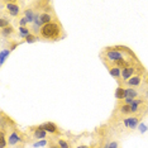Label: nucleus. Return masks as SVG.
<instances>
[{
    "label": "nucleus",
    "mask_w": 148,
    "mask_h": 148,
    "mask_svg": "<svg viewBox=\"0 0 148 148\" xmlns=\"http://www.w3.org/2000/svg\"><path fill=\"white\" fill-rule=\"evenodd\" d=\"M14 34V28H13L12 25L6 27V28L1 29V36L4 37V38H10V37Z\"/></svg>",
    "instance_id": "ddd939ff"
},
{
    "label": "nucleus",
    "mask_w": 148,
    "mask_h": 148,
    "mask_svg": "<svg viewBox=\"0 0 148 148\" xmlns=\"http://www.w3.org/2000/svg\"><path fill=\"white\" fill-rule=\"evenodd\" d=\"M8 139L5 138V132L4 130H0V148H5Z\"/></svg>",
    "instance_id": "a211bd4d"
},
{
    "label": "nucleus",
    "mask_w": 148,
    "mask_h": 148,
    "mask_svg": "<svg viewBox=\"0 0 148 148\" xmlns=\"http://www.w3.org/2000/svg\"><path fill=\"white\" fill-rule=\"evenodd\" d=\"M10 24H9V19H6L5 16H1V19H0V28L4 29L6 28V27H9Z\"/></svg>",
    "instance_id": "6ab92c4d"
},
{
    "label": "nucleus",
    "mask_w": 148,
    "mask_h": 148,
    "mask_svg": "<svg viewBox=\"0 0 148 148\" xmlns=\"http://www.w3.org/2000/svg\"><path fill=\"white\" fill-rule=\"evenodd\" d=\"M49 148H60V147H58V146H51Z\"/></svg>",
    "instance_id": "c85d7f7f"
},
{
    "label": "nucleus",
    "mask_w": 148,
    "mask_h": 148,
    "mask_svg": "<svg viewBox=\"0 0 148 148\" xmlns=\"http://www.w3.org/2000/svg\"><path fill=\"white\" fill-rule=\"evenodd\" d=\"M109 73L114 77V79H120V77H122V69H119L118 66H110Z\"/></svg>",
    "instance_id": "9b49d317"
},
{
    "label": "nucleus",
    "mask_w": 148,
    "mask_h": 148,
    "mask_svg": "<svg viewBox=\"0 0 148 148\" xmlns=\"http://www.w3.org/2000/svg\"><path fill=\"white\" fill-rule=\"evenodd\" d=\"M146 95H147V97H148V90H147V91H146Z\"/></svg>",
    "instance_id": "7c9ffc66"
},
{
    "label": "nucleus",
    "mask_w": 148,
    "mask_h": 148,
    "mask_svg": "<svg viewBox=\"0 0 148 148\" xmlns=\"http://www.w3.org/2000/svg\"><path fill=\"white\" fill-rule=\"evenodd\" d=\"M34 15H36V13L32 10V9H25L24 10V18L28 21V23H33L34 22Z\"/></svg>",
    "instance_id": "4468645a"
},
{
    "label": "nucleus",
    "mask_w": 148,
    "mask_h": 148,
    "mask_svg": "<svg viewBox=\"0 0 148 148\" xmlns=\"http://www.w3.org/2000/svg\"><path fill=\"white\" fill-rule=\"evenodd\" d=\"M138 128H139V130H140V132H142V133H144V132H146V130H147V127L144 125L143 123H140L139 125H138Z\"/></svg>",
    "instance_id": "393cba45"
},
{
    "label": "nucleus",
    "mask_w": 148,
    "mask_h": 148,
    "mask_svg": "<svg viewBox=\"0 0 148 148\" xmlns=\"http://www.w3.org/2000/svg\"><path fill=\"white\" fill-rule=\"evenodd\" d=\"M9 53H10V49H3L1 51V65L5 62V58L6 56H9Z\"/></svg>",
    "instance_id": "412c9836"
},
{
    "label": "nucleus",
    "mask_w": 148,
    "mask_h": 148,
    "mask_svg": "<svg viewBox=\"0 0 148 148\" xmlns=\"http://www.w3.org/2000/svg\"><path fill=\"white\" fill-rule=\"evenodd\" d=\"M36 41H37V37L33 34V33H31V34H29V36L25 38V42H27V43H34Z\"/></svg>",
    "instance_id": "4be33fe9"
},
{
    "label": "nucleus",
    "mask_w": 148,
    "mask_h": 148,
    "mask_svg": "<svg viewBox=\"0 0 148 148\" xmlns=\"http://www.w3.org/2000/svg\"><path fill=\"white\" fill-rule=\"evenodd\" d=\"M118 112L120 113V115H129L130 114V105H127V104H123V105H120L119 110Z\"/></svg>",
    "instance_id": "dca6fc26"
},
{
    "label": "nucleus",
    "mask_w": 148,
    "mask_h": 148,
    "mask_svg": "<svg viewBox=\"0 0 148 148\" xmlns=\"http://www.w3.org/2000/svg\"><path fill=\"white\" fill-rule=\"evenodd\" d=\"M142 84V77L140 76H133L127 81V85L129 87H137Z\"/></svg>",
    "instance_id": "1a4fd4ad"
},
{
    "label": "nucleus",
    "mask_w": 148,
    "mask_h": 148,
    "mask_svg": "<svg viewBox=\"0 0 148 148\" xmlns=\"http://www.w3.org/2000/svg\"><path fill=\"white\" fill-rule=\"evenodd\" d=\"M138 97V91L134 87H127L125 89V99H130L134 100Z\"/></svg>",
    "instance_id": "9d476101"
},
{
    "label": "nucleus",
    "mask_w": 148,
    "mask_h": 148,
    "mask_svg": "<svg viewBox=\"0 0 148 148\" xmlns=\"http://www.w3.org/2000/svg\"><path fill=\"white\" fill-rule=\"evenodd\" d=\"M1 4H5L6 12H8L9 15L18 16L19 14H21V8H19V5L16 4L15 1H3Z\"/></svg>",
    "instance_id": "7ed1b4c3"
},
{
    "label": "nucleus",
    "mask_w": 148,
    "mask_h": 148,
    "mask_svg": "<svg viewBox=\"0 0 148 148\" xmlns=\"http://www.w3.org/2000/svg\"><path fill=\"white\" fill-rule=\"evenodd\" d=\"M123 124L125 125V128L130 130H134L139 125V116L132 115V116H127L123 119Z\"/></svg>",
    "instance_id": "20e7f679"
},
{
    "label": "nucleus",
    "mask_w": 148,
    "mask_h": 148,
    "mask_svg": "<svg viewBox=\"0 0 148 148\" xmlns=\"http://www.w3.org/2000/svg\"><path fill=\"white\" fill-rule=\"evenodd\" d=\"M19 142H22V134L18 130H13L8 137V144L10 147H15L16 144H19Z\"/></svg>",
    "instance_id": "39448f33"
},
{
    "label": "nucleus",
    "mask_w": 148,
    "mask_h": 148,
    "mask_svg": "<svg viewBox=\"0 0 148 148\" xmlns=\"http://www.w3.org/2000/svg\"><path fill=\"white\" fill-rule=\"evenodd\" d=\"M57 146L60 148H70V144L66 142L65 139H58L57 140Z\"/></svg>",
    "instance_id": "aec40b11"
},
{
    "label": "nucleus",
    "mask_w": 148,
    "mask_h": 148,
    "mask_svg": "<svg viewBox=\"0 0 148 148\" xmlns=\"http://www.w3.org/2000/svg\"><path fill=\"white\" fill-rule=\"evenodd\" d=\"M146 82H147V85H148V76L146 77Z\"/></svg>",
    "instance_id": "c756f323"
},
{
    "label": "nucleus",
    "mask_w": 148,
    "mask_h": 148,
    "mask_svg": "<svg viewBox=\"0 0 148 148\" xmlns=\"http://www.w3.org/2000/svg\"><path fill=\"white\" fill-rule=\"evenodd\" d=\"M43 129L46 130L47 133H52V134H56V133H58V128H57V125L55 123H51V122H47L45 124H42L41 125Z\"/></svg>",
    "instance_id": "6e6552de"
},
{
    "label": "nucleus",
    "mask_w": 148,
    "mask_h": 148,
    "mask_svg": "<svg viewBox=\"0 0 148 148\" xmlns=\"http://www.w3.org/2000/svg\"><path fill=\"white\" fill-rule=\"evenodd\" d=\"M46 144H47V140L42 139V140H39V142H36L33 144V147H43V146H46Z\"/></svg>",
    "instance_id": "5701e85b"
},
{
    "label": "nucleus",
    "mask_w": 148,
    "mask_h": 148,
    "mask_svg": "<svg viewBox=\"0 0 148 148\" xmlns=\"http://www.w3.org/2000/svg\"><path fill=\"white\" fill-rule=\"evenodd\" d=\"M29 34H31V31H29L27 27H19V37L21 38H27Z\"/></svg>",
    "instance_id": "f3484780"
},
{
    "label": "nucleus",
    "mask_w": 148,
    "mask_h": 148,
    "mask_svg": "<svg viewBox=\"0 0 148 148\" xmlns=\"http://www.w3.org/2000/svg\"><path fill=\"white\" fill-rule=\"evenodd\" d=\"M104 56H105V58L108 61H110L113 63H115L124 58V53L122 51H118V49H114V48L106 49V51L104 52Z\"/></svg>",
    "instance_id": "f03ea898"
},
{
    "label": "nucleus",
    "mask_w": 148,
    "mask_h": 148,
    "mask_svg": "<svg viewBox=\"0 0 148 148\" xmlns=\"http://www.w3.org/2000/svg\"><path fill=\"white\" fill-rule=\"evenodd\" d=\"M109 148H119V146H118V142H109Z\"/></svg>",
    "instance_id": "a878e982"
},
{
    "label": "nucleus",
    "mask_w": 148,
    "mask_h": 148,
    "mask_svg": "<svg viewBox=\"0 0 148 148\" xmlns=\"http://www.w3.org/2000/svg\"><path fill=\"white\" fill-rule=\"evenodd\" d=\"M104 148H109V142H108V143L105 144V146H104Z\"/></svg>",
    "instance_id": "cd10ccee"
},
{
    "label": "nucleus",
    "mask_w": 148,
    "mask_h": 148,
    "mask_svg": "<svg viewBox=\"0 0 148 148\" xmlns=\"http://www.w3.org/2000/svg\"><path fill=\"white\" fill-rule=\"evenodd\" d=\"M32 130H33V134H34V138H37V139H45L47 136V132L41 125L32 128Z\"/></svg>",
    "instance_id": "0eeeda50"
},
{
    "label": "nucleus",
    "mask_w": 148,
    "mask_h": 148,
    "mask_svg": "<svg viewBox=\"0 0 148 148\" xmlns=\"http://www.w3.org/2000/svg\"><path fill=\"white\" fill-rule=\"evenodd\" d=\"M61 32H62V28H61V24L60 23H56V22H51L48 24H45L41 28V37L46 39H51V41H56L61 37Z\"/></svg>",
    "instance_id": "f257e3e1"
},
{
    "label": "nucleus",
    "mask_w": 148,
    "mask_h": 148,
    "mask_svg": "<svg viewBox=\"0 0 148 148\" xmlns=\"http://www.w3.org/2000/svg\"><path fill=\"white\" fill-rule=\"evenodd\" d=\"M134 72H136V67H133V66L127 67V69H123L122 70V79L127 82L130 77L134 76Z\"/></svg>",
    "instance_id": "423d86ee"
},
{
    "label": "nucleus",
    "mask_w": 148,
    "mask_h": 148,
    "mask_svg": "<svg viewBox=\"0 0 148 148\" xmlns=\"http://www.w3.org/2000/svg\"><path fill=\"white\" fill-rule=\"evenodd\" d=\"M39 22H41L42 27L45 24H48V23L52 22V15L49 13H42L41 16H39Z\"/></svg>",
    "instance_id": "f8f14e48"
},
{
    "label": "nucleus",
    "mask_w": 148,
    "mask_h": 148,
    "mask_svg": "<svg viewBox=\"0 0 148 148\" xmlns=\"http://www.w3.org/2000/svg\"><path fill=\"white\" fill-rule=\"evenodd\" d=\"M76 148H90V147H87V146H79V147H76Z\"/></svg>",
    "instance_id": "bb28decb"
},
{
    "label": "nucleus",
    "mask_w": 148,
    "mask_h": 148,
    "mask_svg": "<svg viewBox=\"0 0 148 148\" xmlns=\"http://www.w3.org/2000/svg\"><path fill=\"white\" fill-rule=\"evenodd\" d=\"M27 24H28V21H27V19L24 18V16H23V18L21 19V21H19V27H25Z\"/></svg>",
    "instance_id": "b1692460"
},
{
    "label": "nucleus",
    "mask_w": 148,
    "mask_h": 148,
    "mask_svg": "<svg viewBox=\"0 0 148 148\" xmlns=\"http://www.w3.org/2000/svg\"><path fill=\"white\" fill-rule=\"evenodd\" d=\"M115 97L118 100H124L125 99V89L122 86H119L116 89V91H115Z\"/></svg>",
    "instance_id": "2eb2a0df"
}]
</instances>
